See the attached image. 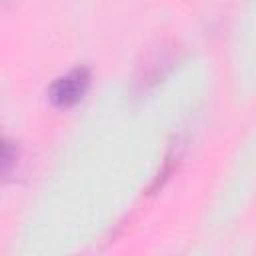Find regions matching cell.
<instances>
[{"label":"cell","instance_id":"6da1fadb","mask_svg":"<svg viewBox=\"0 0 256 256\" xmlns=\"http://www.w3.org/2000/svg\"><path fill=\"white\" fill-rule=\"evenodd\" d=\"M90 86V72L84 66H76L64 76L56 78L48 90V98L58 108H70L80 102Z\"/></svg>","mask_w":256,"mask_h":256},{"label":"cell","instance_id":"7a4b0ae2","mask_svg":"<svg viewBox=\"0 0 256 256\" xmlns=\"http://www.w3.org/2000/svg\"><path fill=\"white\" fill-rule=\"evenodd\" d=\"M16 158H18L16 146H14L10 140H4V144H2V174H4V176L10 174L12 164L16 162Z\"/></svg>","mask_w":256,"mask_h":256}]
</instances>
